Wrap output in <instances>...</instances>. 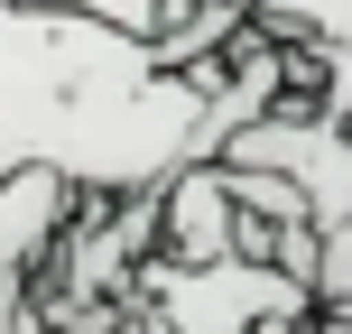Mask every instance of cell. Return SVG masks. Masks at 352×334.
<instances>
[{"label":"cell","instance_id":"obj_1","mask_svg":"<svg viewBox=\"0 0 352 334\" xmlns=\"http://www.w3.org/2000/svg\"><path fill=\"white\" fill-rule=\"evenodd\" d=\"M213 149V84L158 65L111 19L0 0V176L65 167L84 195H140Z\"/></svg>","mask_w":352,"mask_h":334},{"label":"cell","instance_id":"obj_2","mask_svg":"<svg viewBox=\"0 0 352 334\" xmlns=\"http://www.w3.org/2000/svg\"><path fill=\"white\" fill-rule=\"evenodd\" d=\"M130 298L158 316V334H287L324 306V288L278 260H250V251H223V260L158 251V260H140Z\"/></svg>","mask_w":352,"mask_h":334},{"label":"cell","instance_id":"obj_3","mask_svg":"<svg viewBox=\"0 0 352 334\" xmlns=\"http://www.w3.org/2000/svg\"><path fill=\"white\" fill-rule=\"evenodd\" d=\"M84 213V186L65 167H10L0 176V298H28L37 269L56 260V242Z\"/></svg>","mask_w":352,"mask_h":334},{"label":"cell","instance_id":"obj_4","mask_svg":"<svg viewBox=\"0 0 352 334\" xmlns=\"http://www.w3.org/2000/svg\"><path fill=\"white\" fill-rule=\"evenodd\" d=\"M241 195H232V176L223 158H195V167H176L167 176V232H158V251H176V260H223V251H241Z\"/></svg>","mask_w":352,"mask_h":334},{"label":"cell","instance_id":"obj_5","mask_svg":"<svg viewBox=\"0 0 352 334\" xmlns=\"http://www.w3.org/2000/svg\"><path fill=\"white\" fill-rule=\"evenodd\" d=\"M260 28L316 37V47H352V0H260Z\"/></svg>","mask_w":352,"mask_h":334},{"label":"cell","instance_id":"obj_6","mask_svg":"<svg viewBox=\"0 0 352 334\" xmlns=\"http://www.w3.org/2000/svg\"><path fill=\"white\" fill-rule=\"evenodd\" d=\"M47 10H84V19H111V28H130V37H158L167 0H47Z\"/></svg>","mask_w":352,"mask_h":334},{"label":"cell","instance_id":"obj_7","mask_svg":"<svg viewBox=\"0 0 352 334\" xmlns=\"http://www.w3.org/2000/svg\"><path fill=\"white\" fill-rule=\"evenodd\" d=\"M19 306H28V298H0V334H19Z\"/></svg>","mask_w":352,"mask_h":334},{"label":"cell","instance_id":"obj_8","mask_svg":"<svg viewBox=\"0 0 352 334\" xmlns=\"http://www.w3.org/2000/svg\"><path fill=\"white\" fill-rule=\"evenodd\" d=\"M343 306H352V298H343Z\"/></svg>","mask_w":352,"mask_h":334}]
</instances>
